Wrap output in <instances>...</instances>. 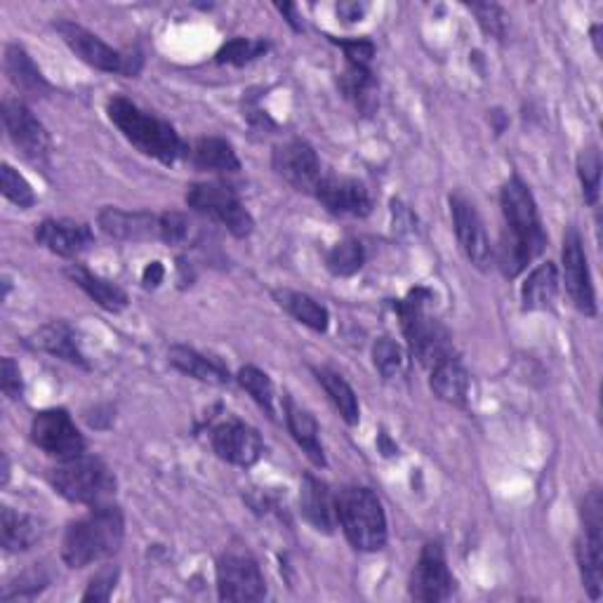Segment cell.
Here are the masks:
<instances>
[{
	"label": "cell",
	"mask_w": 603,
	"mask_h": 603,
	"mask_svg": "<svg viewBox=\"0 0 603 603\" xmlns=\"http://www.w3.org/2000/svg\"><path fill=\"white\" fill-rule=\"evenodd\" d=\"M500 206L505 215V231H502L497 248V264L502 274L514 278L538 257L547 245V233L538 212V204L522 177H512L500 191Z\"/></svg>",
	"instance_id": "obj_1"
},
{
	"label": "cell",
	"mask_w": 603,
	"mask_h": 603,
	"mask_svg": "<svg viewBox=\"0 0 603 603\" xmlns=\"http://www.w3.org/2000/svg\"><path fill=\"white\" fill-rule=\"evenodd\" d=\"M125 538L123 512L113 505L92 507L64 533L62 559L72 568H86L111 559Z\"/></svg>",
	"instance_id": "obj_2"
},
{
	"label": "cell",
	"mask_w": 603,
	"mask_h": 603,
	"mask_svg": "<svg viewBox=\"0 0 603 603\" xmlns=\"http://www.w3.org/2000/svg\"><path fill=\"white\" fill-rule=\"evenodd\" d=\"M107 113L111 123L121 130V135L149 158H156L163 165H175L184 156V151H187L171 123L140 109L128 97H111Z\"/></svg>",
	"instance_id": "obj_3"
},
{
	"label": "cell",
	"mask_w": 603,
	"mask_h": 603,
	"mask_svg": "<svg viewBox=\"0 0 603 603\" xmlns=\"http://www.w3.org/2000/svg\"><path fill=\"white\" fill-rule=\"evenodd\" d=\"M335 512L347 540L359 551H377L387 545V516L371 489L347 485L335 495Z\"/></svg>",
	"instance_id": "obj_4"
},
{
	"label": "cell",
	"mask_w": 603,
	"mask_h": 603,
	"mask_svg": "<svg viewBox=\"0 0 603 603\" xmlns=\"http://www.w3.org/2000/svg\"><path fill=\"white\" fill-rule=\"evenodd\" d=\"M431 293L427 288H415L406 299H401L396 305L398 318H401V330H404L408 347L413 357L423 365L431 368L441 359L456 354L452 349L450 335L446 328L427 314V299Z\"/></svg>",
	"instance_id": "obj_5"
},
{
	"label": "cell",
	"mask_w": 603,
	"mask_h": 603,
	"mask_svg": "<svg viewBox=\"0 0 603 603\" xmlns=\"http://www.w3.org/2000/svg\"><path fill=\"white\" fill-rule=\"evenodd\" d=\"M53 489L69 502L78 505H109L111 495L116 493V476L107 467L105 460L95 456H76L69 460H62L50 474Z\"/></svg>",
	"instance_id": "obj_6"
},
{
	"label": "cell",
	"mask_w": 603,
	"mask_h": 603,
	"mask_svg": "<svg viewBox=\"0 0 603 603\" xmlns=\"http://www.w3.org/2000/svg\"><path fill=\"white\" fill-rule=\"evenodd\" d=\"M187 206L224 224L237 239H248L255 229L253 215L241 204L237 189L224 182H198L187 189Z\"/></svg>",
	"instance_id": "obj_7"
},
{
	"label": "cell",
	"mask_w": 603,
	"mask_h": 603,
	"mask_svg": "<svg viewBox=\"0 0 603 603\" xmlns=\"http://www.w3.org/2000/svg\"><path fill=\"white\" fill-rule=\"evenodd\" d=\"M217 592L222 601H262L266 580L248 549L231 547L217 561Z\"/></svg>",
	"instance_id": "obj_8"
},
{
	"label": "cell",
	"mask_w": 603,
	"mask_h": 603,
	"mask_svg": "<svg viewBox=\"0 0 603 603\" xmlns=\"http://www.w3.org/2000/svg\"><path fill=\"white\" fill-rule=\"evenodd\" d=\"M31 441L45 450L47 456L59 460H69L86 452V439H83L72 415L64 408H50L33 415Z\"/></svg>",
	"instance_id": "obj_9"
},
{
	"label": "cell",
	"mask_w": 603,
	"mask_h": 603,
	"mask_svg": "<svg viewBox=\"0 0 603 603\" xmlns=\"http://www.w3.org/2000/svg\"><path fill=\"white\" fill-rule=\"evenodd\" d=\"M3 125L12 144L22 151V156L31 163H45L50 156V135L45 125L33 116V111L22 102V99H3Z\"/></svg>",
	"instance_id": "obj_10"
},
{
	"label": "cell",
	"mask_w": 603,
	"mask_h": 603,
	"mask_svg": "<svg viewBox=\"0 0 603 603\" xmlns=\"http://www.w3.org/2000/svg\"><path fill=\"white\" fill-rule=\"evenodd\" d=\"M55 29L62 36V41L72 47V53L86 64L95 66V69L107 72V74H130V76L138 74V69L132 66L128 57L116 53L111 45H107L102 39L95 36V33L88 31L86 26L62 20L55 24Z\"/></svg>",
	"instance_id": "obj_11"
},
{
	"label": "cell",
	"mask_w": 603,
	"mask_h": 603,
	"mask_svg": "<svg viewBox=\"0 0 603 603\" xmlns=\"http://www.w3.org/2000/svg\"><path fill=\"white\" fill-rule=\"evenodd\" d=\"M272 165L278 177L286 179L295 191L314 194L318 182L324 179L321 161H318L316 151L305 140H288L274 149Z\"/></svg>",
	"instance_id": "obj_12"
},
{
	"label": "cell",
	"mask_w": 603,
	"mask_h": 603,
	"mask_svg": "<svg viewBox=\"0 0 603 603\" xmlns=\"http://www.w3.org/2000/svg\"><path fill=\"white\" fill-rule=\"evenodd\" d=\"M452 590H456V580L450 575L443 547L439 542H427L413 568L410 596L423 603H439L450 599Z\"/></svg>",
	"instance_id": "obj_13"
},
{
	"label": "cell",
	"mask_w": 603,
	"mask_h": 603,
	"mask_svg": "<svg viewBox=\"0 0 603 603\" xmlns=\"http://www.w3.org/2000/svg\"><path fill=\"white\" fill-rule=\"evenodd\" d=\"M563 281L573 305L584 316H596V295L590 274L588 253H584L582 237L575 227L563 233Z\"/></svg>",
	"instance_id": "obj_14"
},
{
	"label": "cell",
	"mask_w": 603,
	"mask_h": 603,
	"mask_svg": "<svg viewBox=\"0 0 603 603\" xmlns=\"http://www.w3.org/2000/svg\"><path fill=\"white\" fill-rule=\"evenodd\" d=\"M450 212H452V224H456L458 241L464 250L467 260L472 262L476 270L485 272L491 266L493 250H491L489 233H485V227L481 222L474 204L472 200H467L464 196L456 194L450 196Z\"/></svg>",
	"instance_id": "obj_15"
},
{
	"label": "cell",
	"mask_w": 603,
	"mask_h": 603,
	"mask_svg": "<svg viewBox=\"0 0 603 603\" xmlns=\"http://www.w3.org/2000/svg\"><path fill=\"white\" fill-rule=\"evenodd\" d=\"M212 450L217 458L237 467H253L264 452L260 431L245 423L229 420L212 429Z\"/></svg>",
	"instance_id": "obj_16"
},
{
	"label": "cell",
	"mask_w": 603,
	"mask_h": 603,
	"mask_svg": "<svg viewBox=\"0 0 603 603\" xmlns=\"http://www.w3.org/2000/svg\"><path fill=\"white\" fill-rule=\"evenodd\" d=\"M314 196L321 206L340 217H365L373 210V198L368 194L365 184L351 177H326L318 182Z\"/></svg>",
	"instance_id": "obj_17"
},
{
	"label": "cell",
	"mask_w": 603,
	"mask_h": 603,
	"mask_svg": "<svg viewBox=\"0 0 603 603\" xmlns=\"http://www.w3.org/2000/svg\"><path fill=\"white\" fill-rule=\"evenodd\" d=\"M36 241L59 257H78L95 243V233L86 222L43 220L36 227Z\"/></svg>",
	"instance_id": "obj_18"
},
{
	"label": "cell",
	"mask_w": 603,
	"mask_h": 603,
	"mask_svg": "<svg viewBox=\"0 0 603 603\" xmlns=\"http://www.w3.org/2000/svg\"><path fill=\"white\" fill-rule=\"evenodd\" d=\"M99 229L116 241H151L158 239V217L151 212H128L105 208L99 212Z\"/></svg>",
	"instance_id": "obj_19"
},
{
	"label": "cell",
	"mask_w": 603,
	"mask_h": 603,
	"mask_svg": "<svg viewBox=\"0 0 603 603\" xmlns=\"http://www.w3.org/2000/svg\"><path fill=\"white\" fill-rule=\"evenodd\" d=\"M584 533L575 545L578 566L584 590L590 592L592 599L601 596L603 590V522H582Z\"/></svg>",
	"instance_id": "obj_20"
},
{
	"label": "cell",
	"mask_w": 603,
	"mask_h": 603,
	"mask_svg": "<svg viewBox=\"0 0 603 603\" xmlns=\"http://www.w3.org/2000/svg\"><path fill=\"white\" fill-rule=\"evenodd\" d=\"M299 509L302 516L321 533H332L335 524H338V512H335V495L330 493L328 485L311 474L302 481L299 491Z\"/></svg>",
	"instance_id": "obj_21"
},
{
	"label": "cell",
	"mask_w": 603,
	"mask_h": 603,
	"mask_svg": "<svg viewBox=\"0 0 603 603\" xmlns=\"http://www.w3.org/2000/svg\"><path fill=\"white\" fill-rule=\"evenodd\" d=\"M429 384H431V392L441 401H446V404H452V406L467 404L469 373L456 354H450L431 365Z\"/></svg>",
	"instance_id": "obj_22"
},
{
	"label": "cell",
	"mask_w": 603,
	"mask_h": 603,
	"mask_svg": "<svg viewBox=\"0 0 603 603\" xmlns=\"http://www.w3.org/2000/svg\"><path fill=\"white\" fill-rule=\"evenodd\" d=\"M283 410H286V423L293 434V439L297 446L307 452V458L316 467H326V452L321 443V429H318V423L314 420V415L305 408H299L290 396L283 401Z\"/></svg>",
	"instance_id": "obj_23"
},
{
	"label": "cell",
	"mask_w": 603,
	"mask_h": 603,
	"mask_svg": "<svg viewBox=\"0 0 603 603\" xmlns=\"http://www.w3.org/2000/svg\"><path fill=\"white\" fill-rule=\"evenodd\" d=\"M6 74L12 86L26 97H45L50 92L47 80L22 45L12 43L6 47Z\"/></svg>",
	"instance_id": "obj_24"
},
{
	"label": "cell",
	"mask_w": 603,
	"mask_h": 603,
	"mask_svg": "<svg viewBox=\"0 0 603 603\" xmlns=\"http://www.w3.org/2000/svg\"><path fill=\"white\" fill-rule=\"evenodd\" d=\"M33 347H39L41 351H47V354L69 361L74 365L88 368V361L80 351L78 335L66 321H53L43 326L36 335H33Z\"/></svg>",
	"instance_id": "obj_25"
},
{
	"label": "cell",
	"mask_w": 603,
	"mask_h": 603,
	"mask_svg": "<svg viewBox=\"0 0 603 603\" xmlns=\"http://www.w3.org/2000/svg\"><path fill=\"white\" fill-rule=\"evenodd\" d=\"M66 274H69V278L76 283V286L90 299H95L102 309H107L111 314H119L128 307V295L121 286H116V283L92 274L90 270H86V266L74 264V266H69V272Z\"/></svg>",
	"instance_id": "obj_26"
},
{
	"label": "cell",
	"mask_w": 603,
	"mask_h": 603,
	"mask_svg": "<svg viewBox=\"0 0 603 603\" xmlns=\"http://www.w3.org/2000/svg\"><path fill=\"white\" fill-rule=\"evenodd\" d=\"M167 359L177 368L179 373L196 377L200 382L208 384H227L229 382V371L220 363L210 357H204L200 351L184 347V344H175L167 351Z\"/></svg>",
	"instance_id": "obj_27"
},
{
	"label": "cell",
	"mask_w": 603,
	"mask_h": 603,
	"mask_svg": "<svg viewBox=\"0 0 603 603\" xmlns=\"http://www.w3.org/2000/svg\"><path fill=\"white\" fill-rule=\"evenodd\" d=\"M191 163L204 173H239L241 161L233 146L222 138H200L191 146Z\"/></svg>",
	"instance_id": "obj_28"
},
{
	"label": "cell",
	"mask_w": 603,
	"mask_h": 603,
	"mask_svg": "<svg viewBox=\"0 0 603 603\" xmlns=\"http://www.w3.org/2000/svg\"><path fill=\"white\" fill-rule=\"evenodd\" d=\"M559 295V272L555 262H542L538 270H533L522 288V299L526 311H540L555 305Z\"/></svg>",
	"instance_id": "obj_29"
},
{
	"label": "cell",
	"mask_w": 603,
	"mask_h": 603,
	"mask_svg": "<svg viewBox=\"0 0 603 603\" xmlns=\"http://www.w3.org/2000/svg\"><path fill=\"white\" fill-rule=\"evenodd\" d=\"M41 540V526L33 516L3 507L0 512V542L6 551H26Z\"/></svg>",
	"instance_id": "obj_30"
},
{
	"label": "cell",
	"mask_w": 603,
	"mask_h": 603,
	"mask_svg": "<svg viewBox=\"0 0 603 603\" xmlns=\"http://www.w3.org/2000/svg\"><path fill=\"white\" fill-rule=\"evenodd\" d=\"M274 297H276L278 305L295 318V321L305 324L307 328H311L316 332H326L328 330L330 314L321 305V302H316L314 297H309L305 293L288 290V288L274 290Z\"/></svg>",
	"instance_id": "obj_31"
},
{
	"label": "cell",
	"mask_w": 603,
	"mask_h": 603,
	"mask_svg": "<svg viewBox=\"0 0 603 603\" xmlns=\"http://www.w3.org/2000/svg\"><path fill=\"white\" fill-rule=\"evenodd\" d=\"M316 377L318 382H321V387L326 390V394L330 396L332 406L340 410L342 420L347 425H359L361 420V406H359V396L357 392L351 390V384L338 373V371H330V368H316Z\"/></svg>",
	"instance_id": "obj_32"
},
{
	"label": "cell",
	"mask_w": 603,
	"mask_h": 603,
	"mask_svg": "<svg viewBox=\"0 0 603 603\" xmlns=\"http://www.w3.org/2000/svg\"><path fill=\"white\" fill-rule=\"evenodd\" d=\"M340 88L349 102H354L359 111L371 113L377 105L375 99V76L371 66H359V64H347L344 74L340 76Z\"/></svg>",
	"instance_id": "obj_33"
},
{
	"label": "cell",
	"mask_w": 603,
	"mask_h": 603,
	"mask_svg": "<svg viewBox=\"0 0 603 603\" xmlns=\"http://www.w3.org/2000/svg\"><path fill=\"white\" fill-rule=\"evenodd\" d=\"M239 384L241 387L253 396L255 404L272 417V420H276V392H274V382L270 380V375H266L264 371H260V368L255 365H245L239 371Z\"/></svg>",
	"instance_id": "obj_34"
},
{
	"label": "cell",
	"mask_w": 603,
	"mask_h": 603,
	"mask_svg": "<svg viewBox=\"0 0 603 603\" xmlns=\"http://www.w3.org/2000/svg\"><path fill=\"white\" fill-rule=\"evenodd\" d=\"M365 262V250L361 241L344 239L338 245H332L326 255V266L335 276H351L357 274Z\"/></svg>",
	"instance_id": "obj_35"
},
{
	"label": "cell",
	"mask_w": 603,
	"mask_h": 603,
	"mask_svg": "<svg viewBox=\"0 0 603 603\" xmlns=\"http://www.w3.org/2000/svg\"><path fill=\"white\" fill-rule=\"evenodd\" d=\"M578 175L582 182V194L590 206L599 204L601 196V156L599 149L590 146L584 149L578 158Z\"/></svg>",
	"instance_id": "obj_36"
},
{
	"label": "cell",
	"mask_w": 603,
	"mask_h": 603,
	"mask_svg": "<svg viewBox=\"0 0 603 603\" xmlns=\"http://www.w3.org/2000/svg\"><path fill=\"white\" fill-rule=\"evenodd\" d=\"M373 361L384 380H394L401 375V371H404L406 365L404 347L392 338H380L373 347Z\"/></svg>",
	"instance_id": "obj_37"
},
{
	"label": "cell",
	"mask_w": 603,
	"mask_h": 603,
	"mask_svg": "<svg viewBox=\"0 0 603 603\" xmlns=\"http://www.w3.org/2000/svg\"><path fill=\"white\" fill-rule=\"evenodd\" d=\"M266 50H270V43L262 39H233L220 47V53H217V62L243 66L248 62L262 57Z\"/></svg>",
	"instance_id": "obj_38"
},
{
	"label": "cell",
	"mask_w": 603,
	"mask_h": 603,
	"mask_svg": "<svg viewBox=\"0 0 603 603\" xmlns=\"http://www.w3.org/2000/svg\"><path fill=\"white\" fill-rule=\"evenodd\" d=\"M0 187H3V196L17 208H31L36 204V194H33L31 184L10 163H3L0 167Z\"/></svg>",
	"instance_id": "obj_39"
},
{
	"label": "cell",
	"mask_w": 603,
	"mask_h": 603,
	"mask_svg": "<svg viewBox=\"0 0 603 603\" xmlns=\"http://www.w3.org/2000/svg\"><path fill=\"white\" fill-rule=\"evenodd\" d=\"M187 237H189V222L182 212H163L158 217V239L161 241L177 245Z\"/></svg>",
	"instance_id": "obj_40"
},
{
	"label": "cell",
	"mask_w": 603,
	"mask_h": 603,
	"mask_svg": "<svg viewBox=\"0 0 603 603\" xmlns=\"http://www.w3.org/2000/svg\"><path fill=\"white\" fill-rule=\"evenodd\" d=\"M116 582H119V568H102V571L90 580L86 594H83V601H109L116 590Z\"/></svg>",
	"instance_id": "obj_41"
},
{
	"label": "cell",
	"mask_w": 603,
	"mask_h": 603,
	"mask_svg": "<svg viewBox=\"0 0 603 603\" xmlns=\"http://www.w3.org/2000/svg\"><path fill=\"white\" fill-rule=\"evenodd\" d=\"M476 14L479 26L483 29V33H489L491 39H502L505 36V12H502L497 6H469Z\"/></svg>",
	"instance_id": "obj_42"
},
{
	"label": "cell",
	"mask_w": 603,
	"mask_h": 603,
	"mask_svg": "<svg viewBox=\"0 0 603 603\" xmlns=\"http://www.w3.org/2000/svg\"><path fill=\"white\" fill-rule=\"evenodd\" d=\"M0 390H3V394L10 396L12 401L22 398V394H24L22 371H20V365H17L10 357H6L3 363H0Z\"/></svg>",
	"instance_id": "obj_43"
},
{
	"label": "cell",
	"mask_w": 603,
	"mask_h": 603,
	"mask_svg": "<svg viewBox=\"0 0 603 603\" xmlns=\"http://www.w3.org/2000/svg\"><path fill=\"white\" fill-rule=\"evenodd\" d=\"M340 47L344 50L347 64H359V66H371L375 57V45L365 39H354V41H338Z\"/></svg>",
	"instance_id": "obj_44"
},
{
	"label": "cell",
	"mask_w": 603,
	"mask_h": 603,
	"mask_svg": "<svg viewBox=\"0 0 603 603\" xmlns=\"http://www.w3.org/2000/svg\"><path fill=\"white\" fill-rule=\"evenodd\" d=\"M47 584V578L41 575L39 571H31V573H24L20 578V584H17V592H10L6 594L3 599H17V596H33V594H39L43 588Z\"/></svg>",
	"instance_id": "obj_45"
},
{
	"label": "cell",
	"mask_w": 603,
	"mask_h": 603,
	"mask_svg": "<svg viewBox=\"0 0 603 603\" xmlns=\"http://www.w3.org/2000/svg\"><path fill=\"white\" fill-rule=\"evenodd\" d=\"M165 278V270H163V264L161 262H149L146 264V270L142 274V283L146 288H158L161 283Z\"/></svg>",
	"instance_id": "obj_46"
},
{
	"label": "cell",
	"mask_w": 603,
	"mask_h": 603,
	"mask_svg": "<svg viewBox=\"0 0 603 603\" xmlns=\"http://www.w3.org/2000/svg\"><path fill=\"white\" fill-rule=\"evenodd\" d=\"M365 12H368L365 3H340L338 6V14L344 22H361Z\"/></svg>",
	"instance_id": "obj_47"
}]
</instances>
